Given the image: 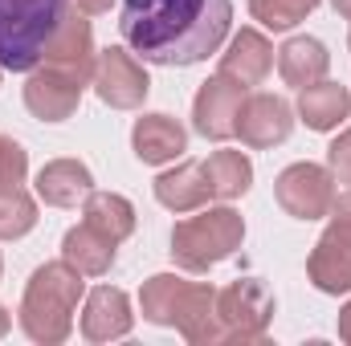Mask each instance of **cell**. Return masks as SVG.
Listing matches in <instances>:
<instances>
[{
  "mask_svg": "<svg viewBox=\"0 0 351 346\" xmlns=\"http://www.w3.org/2000/svg\"><path fill=\"white\" fill-rule=\"evenodd\" d=\"M184 285H188V281L176 277V273H156V277L143 281V289H139V310H143V318H147L152 326H172L176 302H180Z\"/></svg>",
  "mask_w": 351,
  "mask_h": 346,
  "instance_id": "cb8c5ba5",
  "label": "cell"
},
{
  "mask_svg": "<svg viewBox=\"0 0 351 346\" xmlns=\"http://www.w3.org/2000/svg\"><path fill=\"white\" fill-rule=\"evenodd\" d=\"M241 102H245V86H237V82L225 78V74H213L204 86L196 90V102H192V127H196L204 139L225 143V139L237 135Z\"/></svg>",
  "mask_w": 351,
  "mask_h": 346,
  "instance_id": "ba28073f",
  "label": "cell"
},
{
  "mask_svg": "<svg viewBox=\"0 0 351 346\" xmlns=\"http://www.w3.org/2000/svg\"><path fill=\"white\" fill-rule=\"evenodd\" d=\"M274 196L286 216L294 220H323L335 204V175L331 168L319 163H290L286 172L274 179Z\"/></svg>",
  "mask_w": 351,
  "mask_h": 346,
  "instance_id": "8992f818",
  "label": "cell"
},
{
  "mask_svg": "<svg viewBox=\"0 0 351 346\" xmlns=\"http://www.w3.org/2000/svg\"><path fill=\"white\" fill-rule=\"evenodd\" d=\"M94 191V175L78 159H49L37 172V196L49 208H78V200H86Z\"/></svg>",
  "mask_w": 351,
  "mask_h": 346,
  "instance_id": "e0dca14e",
  "label": "cell"
},
{
  "mask_svg": "<svg viewBox=\"0 0 351 346\" xmlns=\"http://www.w3.org/2000/svg\"><path fill=\"white\" fill-rule=\"evenodd\" d=\"M25 175H29V151L12 135H0V187H21Z\"/></svg>",
  "mask_w": 351,
  "mask_h": 346,
  "instance_id": "4316f807",
  "label": "cell"
},
{
  "mask_svg": "<svg viewBox=\"0 0 351 346\" xmlns=\"http://www.w3.org/2000/svg\"><path fill=\"white\" fill-rule=\"evenodd\" d=\"M135 326V314H131V302L123 289L114 285H98L86 293V310H82V338L86 343H114V338H127Z\"/></svg>",
  "mask_w": 351,
  "mask_h": 346,
  "instance_id": "5bb4252c",
  "label": "cell"
},
{
  "mask_svg": "<svg viewBox=\"0 0 351 346\" xmlns=\"http://www.w3.org/2000/svg\"><path fill=\"white\" fill-rule=\"evenodd\" d=\"M351 114V94L348 86H339V82H315V86L298 90V118L311 127V131H319V135H327V131H335L343 118Z\"/></svg>",
  "mask_w": 351,
  "mask_h": 346,
  "instance_id": "d6986e66",
  "label": "cell"
},
{
  "mask_svg": "<svg viewBox=\"0 0 351 346\" xmlns=\"http://www.w3.org/2000/svg\"><path fill=\"white\" fill-rule=\"evenodd\" d=\"M200 168L213 200H241L254 187V163L241 151H213Z\"/></svg>",
  "mask_w": 351,
  "mask_h": 346,
  "instance_id": "7402d4cb",
  "label": "cell"
},
{
  "mask_svg": "<svg viewBox=\"0 0 351 346\" xmlns=\"http://www.w3.org/2000/svg\"><path fill=\"white\" fill-rule=\"evenodd\" d=\"M348 49H351V37H348Z\"/></svg>",
  "mask_w": 351,
  "mask_h": 346,
  "instance_id": "836d02e7",
  "label": "cell"
},
{
  "mask_svg": "<svg viewBox=\"0 0 351 346\" xmlns=\"http://www.w3.org/2000/svg\"><path fill=\"white\" fill-rule=\"evenodd\" d=\"M245 241V220L233 208H204L172 228V261L188 273H208L229 261Z\"/></svg>",
  "mask_w": 351,
  "mask_h": 346,
  "instance_id": "277c9868",
  "label": "cell"
},
{
  "mask_svg": "<svg viewBox=\"0 0 351 346\" xmlns=\"http://www.w3.org/2000/svg\"><path fill=\"white\" fill-rule=\"evenodd\" d=\"M131 151L147 168H164L188 151V131L176 122L172 114H143L131 131Z\"/></svg>",
  "mask_w": 351,
  "mask_h": 346,
  "instance_id": "9a60e30c",
  "label": "cell"
},
{
  "mask_svg": "<svg viewBox=\"0 0 351 346\" xmlns=\"http://www.w3.org/2000/svg\"><path fill=\"white\" fill-rule=\"evenodd\" d=\"M156 200L168 208V212H196L204 208L213 196H208V183H204V168L200 163H180L168 168L164 175H156Z\"/></svg>",
  "mask_w": 351,
  "mask_h": 346,
  "instance_id": "ffe728a7",
  "label": "cell"
},
{
  "mask_svg": "<svg viewBox=\"0 0 351 346\" xmlns=\"http://www.w3.org/2000/svg\"><path fill=\"white\" fill-rule=\"evenodd\" d=\"M172 326L192 346L225 343V326H221V314H217V289L204 285V281H188L184 293H180V302H176Z\"/></svg>",
  "mask_w": 351,
  "mask_h": 346,
  "instance_id": "4fadbf2b",
  "label": "cell"
},
{
  "mask_svg": "<svg viewBox=\"0 0 351 346\" xmlns=\"http://www.w3.org/2000/svg\"><path fill=\"white\" fill-rule=\"evenodd\" d=\"M8 326H12V314H8V310H4V306H0V338H4V334H8Z\"/></svg>",
  "mask_w": 351,
  "mask_h": 346,
  "instance_id": "d6a6232c",
  "label": "cell"
},
{
  "mask_svg": "<svg viewBox=\"0 0 351 346\" xmlns=\"http://www.w3.org/2000/svg\"><path fill=\"white\" fill-rule=\"evenodd\" d=\"M331 224H343V228H351V191H343V196H335V204H331Z\"/></svg>",
  "mask_w": 351,
  "mask_h": 346,
  "instance_id": "f1b7e54d",
  "label": "cell"
},
{
  "mask_svg": "<svg viewBox=\"0 0 351 346\" xmlns=\"http://www.w3.org/2000/svg\"><path fill=\"white\" fill-rule=\"evenodd\" d=\"M0 269H4V261H0Z\"/></svg>",
  "mask_w": 351,
  "mask_h": 346,
  "instance_id": "e575fe53",
  "label": "cell"
},
{
  "mask_svg": "<svg viewBox=\"0 0 351 346\" xmlns=\"http://www.w3.org/2000/svg\"><path fill=\"white\" fill-rule=\"evenodd\" d=\"M306 277L319 293H351V228L327 224L306 257Z\"/></svg>",
  "mask_w": 351,
  "mask_h": 346,
  "instance_id": "7c38bea8",
  "label": "cell"
},
{
  "mask_svg": "<svg viewBox=\"0 0 351 346\" xmlns=\"http://www.w3.org/2000/svg\"><path fill=\"white\" fill-rule=\"evenodd\" d=\"M339 338L351 346V302L343 306V310H339Z\"/></svg>",
  "mask_w": 351,
  "mask_h": 346,
  "instance_id": "f546056e",
  "label": "cell"
},
{
  "mask_svg": "<svg viewBox=\"0 0 351 346\" xmlns=\"http://www.w3.org/2000/svg\"><path fill=\"white\" fill-rule=\"evenodd\" d=\"M327 168L339 183H351V127L327 147Z\"/></svg>",
  "mask_w": 351,
  "mask_h": 346,
  "instance_id": "83f0119b",
  "label": "cell"
},
{
  "mask_svg": "<svg viewBox=\"0 0 351 346\" xmlns=\"http://www.w3.org/2000/svg\"><path fill=\"white\" fill-rule=\"evenodd\" d=\"M269 70H274V45L265 41V33L258 29H241L233 41H229V49L221 53V70L217 74H225V78H233L237 86H262L265 78H269Z\"/></svg>",
  "mask_w": 351,
  "mask_h": 346,
  "instance_id": "2e32d148",
  "label": "cell"
},
{
  "mask_svg": "<svg viewBox=\"0 0 351 346\" xmlns=\"http://www.w3.org/2000/svg\"><path fill=\"white\" fill-rule=\"evenodd\" d=\"M315 8H319V0H250L254 21L265 25V29H274V33L294 29V25H298V21H306Z\"/></svg>",
  "mask_w": 351,
  "mask_h": 346,
  "instance_id": "484cf974",
  "label": "cell"
},
{
  "mask_svg": "<svg viewBox=\"0 0 351 346\" xmlns=\"http://www.w3.org/2000/svg\"><path fill=\"white\" fill-rule=\"evenodd\" d=\"M78 8H82L86 16H98V12H106V8H110V0H78Z\"/></svg>",
  "mask_w": 351,
  "mask_h": 346,
  "instance_id": "4dcf8cb0",
  "label": "cell"
},
{
  "mask_svg": "<svg viewBox=\"0 0 351 346\" xmlns=\"http://www.w3.org/2000/svg\"><path fill=\"white\" fill-rule=\"evenodd\" d=\"M94 62H98L94 29H90V21L78 12V8H70V16L62 21L58 37H53L49 49H45V66H53V70L70 74L74 82L90 86V78H94Z\"/></svg>",
  "mask_w": 351,
  "mask_h": 346,
  "instance_id": "8fae6325",
  "label": "cell"
},
{
  "mask_svg": "<svg viewBox=\"0 0 351 346\" xmlns=\"http://www.w3.org/2000/svg\"><path fill=\"white\" fill-rule=\"evenodd\" d=\"M70 8L74 0H0V66L12 74L37 70Z\"/></svg>",
  "mask_w": 351,
  "mask_h": 346,
  "instance_id": "3957f363",
  "label": "cell"
},
{
  "mask_svg": "<svg viewBox=\"0 0 351 346\" xmlns=\"http://www.w3.org/2000/svg\"><path fill=\"white\" fill-rule=\"evenodd\" d=\"M331 8H335L339 16H348V21H351V0H331Z\"/></svg>",
  "mask_w": 351,
  "mask_h": 346,
  "instance_id": "1f68e13d",
  "label": "cell"
},
{
  "mask_svg": "<svg viewBox=\"0 0 351 346\" xmlns=\"http://www.w3.org/2000/svg\"><path fill=\"white\" fill-rule=\"evenodd\" d=\"M217 314L225 343H265V330L274 322V293L258 277L229 281L225 289H217Z\"/></svg>",
  "mask_w": 351,
  "mask_h": 346,
  "instance_id": "5b68a950",
  "label": "cell"
},
{
  "mask_svg": "<svg viewBox=\"0 0 351 346\" xmlns=\"http://www.w3.org/2000/svg\"><path fill=\"white\" fill-rule=\"evenodd\" d=\"M82 90L86 86L74 82L70 74H62L53 66H37V70H29V82H25V106L41 122H66L78 110Z\"/></svg>",
  "mask_w": 351,
  "mask_h": 346,
  "instance_id": "30bf717a",
  "label": "cell"
},
{
  "mask_svg": "<svg viewBox=\"0 0 351 346\" xmlns=\"http://www.w3.org/2000/svg\"><path fill=\"white\" fill-rule=\"evenodd\" d=\"M233 0H123L119 33L152 66H196L225 45Z\"/></svg>",
  "mask_w": 351,
  "mask_h": 346,
  "instance_id": "6da1fadb",
  "label": "cell"
},
{
  "mask_svg": "<svg viewBox=\"0 0 351 346\" xmlns=\"http://www.w3.org/2000/svg\"><path fill=\"white\" fill-rule=\"evenodd\" d=\"M331 70V53L319 37H290L282 49H278V74L282 82L294 90H306L315 82H323Z\"/></svg>",
  "mask_w": 351,
  "mask_h": 346,
  "instance_id": "ac0fdd59",
  "label": "cell"
},
{
  "mask_svg": "<svg viewBox=\"0 0 351 346\" xmlns=\"http://www.w3.org/2000/svg\"><path fill=\"white\" fill-rule=\"evenodd\" d=\"M37 224V200L25 187H0V241H21Z\"/></svg>",
  "mask_w": 351,
  "mask_h": 346,
  "instance_id": "d4e9b609",
  "label": "cell"
},
{
  "mask_svg": "<svg viewBox=\"0 0 351 346\" xmlns=\"http://www.w3.org/2000/svg\"><path fill=\"white\" fill-rule=\"evenodd\" d=\"M90 86H94V94L106 106H114V110H139L143 98H147V90H152V78H147V70L123 45H110V49L98 53Z\"/></svg>",
  "mask_w": 351,
  "mask_h": 346,
  "instance_id": "52a82bcc",
  "label": "cell"
},
{
  "mask_svg": "<svg viewBox=\"0 0 351 346\" xmlns=\"http://www.w3.org/2000/svg\"><path fill=\"white\" fill-rule=\"evenodd\" d=\"M0 70H4V66H0Z\"/></svg>",
  "mask_w": 351,
  "mask_h": 346,
  "instance_id": "d590c367",
  "label": "cell"
},
{
  "mask_svg": "<svg viewBox=\"0 0 351 346\" xmlns=\"http://www.w3.org/2000/svg\"><path fill=\"white\" fill-rule=\"evenodd\" d=\"M82 216H86L90 228H98L114 245L135 232V204L127 196H119V191H90L82 200Z\"/></svg>",
  "mask_w": 351,
  "mask_h": 346,
  "instance_id": "603a6c76",
  "label": "cell"
},
{
  "mask_svg": "<svg viewBox=\"0 0 351 346\" xmlns=\"http://www.w3.org/2000/svg\"><path fill=\"white\" fill-rule=\"evenodd\" d=\"M114 249H119V245H114L110 237H102L98 228H90L86 220L62 237V261H70L82 277H102V273H110Z\"/></svg>",
  "mask_w": 351,
  "mask_h": 346,
  "instance_id": "44dd1931",
  "label": "cell"
},
{
  "mask_svg": "<svg viewBox=\"0 0 351 346\" xmlns=\"http://www.w3.org/2000/svg\"><path fill=\"white\" fill-rule=\"evenodd\" d=\"M294 131V110L286 98L278 94H245L241 102V114H237V135L245 147L265 151V147H278L286 143Z\"/></svg>",
  "mask_w": 351,
  "mask_h": 346,
  "instance_id": "9c48e42d",
  "label": "cell"
},
{
  "mask_svg": "<svg viewBox=\"0 0 351 346\" xmlns=\"http://www.w3.org/2000/svg\"><path fill=\"white\" fill-rule=\"evenodd\" d=\"M86 297V281L70 261H49L41 265L21 297V330L41 346H62L74 334V310Z\"/></svg>",
  "mask_w": 351,
  "mask_h": 346,
  "instance_id": "7a4b0ae2",
  "label": "cell"
}]
</instances>
